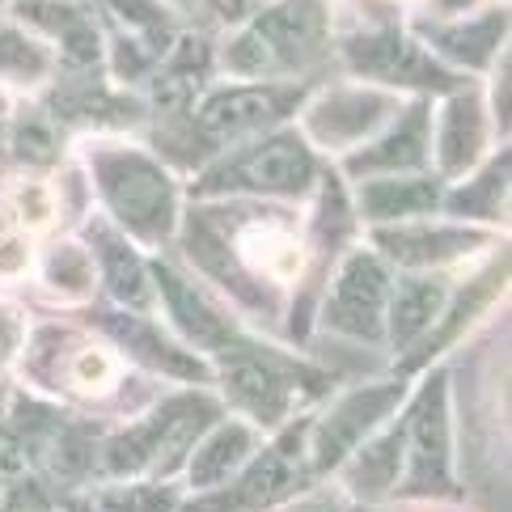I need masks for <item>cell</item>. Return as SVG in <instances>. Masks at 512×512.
I'll return each instance as SVG.
<instances>
[{
  "label": "cell",
  "instance_id": "2",
  "mask_svg": "<svg viewBox=\"0 0 512 512\" xmlns=\"http://www.w3.org/2000/svg\"><path fill=\"white\" fill-rule=\"evenodd\" d=\"M98 187L119 221L144 242H161L174 225V187L166 170L144 153L106 149L94 157Z\"/></svg>",
  "mask_w": 512,
  "mask_h": 512
},
{
  "label": "cell",
  "instance_id": "12",
  "mask_svg": "<svg viewBox=\"0 0 512 512\" xmlns=\"http://www.w3.org/2000/svg\"><path fill=\"white\" fill-rule=\"evenodd\" d=\"M153 276H157L161 297H166V305H170L174 326H178V331L187 335L195 347H212V352H221V347H233V343H237V326L204 297V292L182 280L178 271L153 267Z\"/></svg>",
  "mask_w": 512,
  "mask_h": 512
},
{
  "label": "cell",
  "instance_id": "15",
  "mask_svg": "<svg viewBox=\"0 0 512 512\" xmlns=\"http://www.w3.org/2000/svg\"><path fill=\"white\" fill-rule=\"evenodd\" d=\"M424 144H428V111L424 106H411V115L402 119L386 140H377L373 149H364L360 157H352V170H415L424 161Z\"/></svg>",
  "mask_w": 512,
  "mask_h": 512
},
{
  "label": "cell",
  "instance_id": "19",
  "mask_svg": "<svg viewBox=\"0 0 512 512\" xmlns=\"http://www.w3.org/2000/svg\"><path fill=\"white\" fill-rule=\"evenodd\" d=\"M250 449H254V436H250L246 424H221L204 445L195 449V457H191V479H195V487L225 483L229 474L250 457Z\"/></svg>",
  "mask_w": 512,
  "mask_h": 512
},
{
  "label": "cell",
  "instance_id": "1",
  "mask_svg": "<svg viewBox=\"0 0 512 512\" xmlns=\"http://www.w3.org/2000/svg\"><path fill=\"white\" fill-rule=\"evenodd\" d=\"M326 39V5L322 0H284V5L267 9L242 39L229 47L225 64L246 77H263V72L305 64L322 51Z\"/></svg>",
  "mask_w": 512,
  "mask_h": 512
},
{
  "label": "cell",
  "instance_id": "27",
  "mask_svg": "<svg viewBox=\"0 0 512 512\" xmlns=\"http://www.w3.org/2000/svg\"><path fill=\"white\" fill-rule=\"evenodd\" d=\"M17 157H22V161H30V166H43V161H51V157H56V140H51L47 123L30 119V123H22V127H17Z\"/></svg>",
  "mask_w": 512,
  "mask_h": 512
},
{
  "label": "cell",
  "instance_id": "25",
  "mask_svg": "<svg viewBox=\"0 0 512 512\" xmlns=\"http://www.w3.org/2000/svg\"><path fill=\"white\" fill-rule=\"evenodd\" d=\"M43 68H47V56H43V47L26 39V34H17V30H0V72H9V77H43Z\"/></svg>",
  "mask_w": 512,
  "mask_h": 512
},
{
  "label": "cell",
  "instance_id": "32",
  "mask_svg": "<svg viewBox=\"0 0 512 512\" xmlns=\"http://www.w3.org/2000/svg\"><path fill=\"white\" fill-rule=\"evenodd\" d=\"M432 5L441 9V13H457V9H470L474 0H432Z\"/></svg>",
  "mask_w": 512,
  "mask_h": 512
},
{
  "label": "cell",
  "instance_id": "30",
  "mask_svg": "<svg viewBox=\"0 0 512 512\" xmlns=\"http://www.w3.org/2000/svg\"><path fill=\"white\" fill-rule=\"evenodd\" d=\"M30 267V246L17 242V237H9V242H0V276H22V271Z\"/></svg>",
  "mask_w": 512,
  "mask_h": 512
},
{
  "label": "cell",
  "instance_id": "6",
  "mask_svg": "<svg viewBox=\"0 0 512 512\" xmlns=\"http://www.w3.org/2000/svg\"><path fill=\"white\" fill-rule=\"evenodd\" d=\"M407 449H411V491H445L449 487V415H445V386L441 377L428 381L415 411L407 419Z\"/></svg>",
  "mask_w": 512,
  "mask_h": 512
},
{
  "label": "cell",
  "instance_id": "22",
  "mask_svg": "<svg viewBox=\"0 0 512 512\" xmlns=\"http://www.w3.org/2000/svg\"><path fill=\"white\" fill-rule=\"evenodd\" d=\"M398 470H402V428L386 432L381 441L364 445L360 457L347 466V479H352V491L356 496H386V491L398 483Z\"/></svg>",
  "mask_w": 512,
  "mask_h": 512
},
{
  "label": "cell",
  "instance_id": "17",
  "mask_svg": "<svg viewBox=\"0 0 512 512\" xmlns=\"http://www.w3.org/2000/svg\"><path fill=\"white\" fill-rule=\"evenodd\" d=\"M381 250L398 263H441L453 259V254L470 250L479 237L466 233V229H381L377 233Z\"/></svg>",
  "mask_w": 512,
  "mask_h": 512
},
{
  "label": "cell",
  "instance_id": "29",
  "mask_svg": "<svg viewBox=\"0 0 512 512\" xmlns=\"http://www.w3.org/2000/svg\"><path fill=\"white\" fill-rule=\"evenodd\" d=\"M72 381L85 390H98L111 381V356L98 352V347H85V352L77 356V364H72Z\"/></svg>",
  "mask_w": 512,
  "mask_h": 512
},
{
  "label": "cell",
  "instance_id": "11",
  "mask_svg": "<svg viewBox=\"0 0 512 512\" xmlns=\"http://www.w3.org/2000/svg\"><path fill=\"white\" fill-rule=\"evenodd\" d=\"M297 102L292 89H276V85H250V89H221L204 102L199 111V127L212 140H237L246 132H259V127L276 123L288 106Z\"/></svg>",
  "mask_w": 512,
  "mask_h": 512
},
{
  "label": "cell",
  "instance_id": "13",
  "mask_svg": "<svg viewBox=\"0 0 512 512\" xmlns=\"http://www.w3.org/2000/svg\"><path fill=\"white\" fill-rule=\"evenodd\" d=\"M487 140V123H483V106L474 94H457L441 111V127H436V149H441V170L445 174H462L470 170V161L483 153Z\"/></svg>",
  "mask_w": 512,
  "mask_h": 512
},
{
  "label": "cell",
  "instance_id": "9",
  "mask_svg": "<svg viewBox=\"0 0 512 512\" xmlns=\"http://www.w3.org/2000/svg\"><path fill=\"white\" fill-rule=\"evenodd\" d=\"M301 449H305V436L297 428V432H288L267 457H259V462L242 474V483H237L233 491H225V496H216V500L195 504V512H229V508L276 504L280 496H288V491L301 483Z\"/></svg>",
  "mask_w": 512,
  "mask_h": 512
},
{
  "label": "cell",
  "instance_id": "31",
  "mask_svg": "<svg viewBox=\"0 0 512 512\" xmlns=\"http://www.w3.org/2000/svg\"><path fill=\"white\" fill-rule=\"evenodd\" d=\"M17 347H22V318L13 309H0V364H5Z\"/></svg>",
  "mask_w": 512,
  "mask_h": 512
},
{
  "label": "cell",
  "instance_id": "24",
  "mask_svg": "<svg viewBox=\"0 0 512 512\" xmlns=\"http://www.w3.org/2000/svg\"><path fill=\"white\" fill-rule=\"evenodd\" d=\"M47 284L64 292V297H89V288H94V263H89V254L81 246H56L47 254Z\"/></svg>",
  "mask_w": 512,
  "mask_h": 512
},
{
  "label": "cell",
  "instance_id": "4",
  "mask_svg": "<svg viewBox=\"0 0 512 512\" xmlns=\"http://www.w3.org/2000/svg\"><path fill=\"white\" fill-rule=\"evenodd\" d=\"M212 419V407L208 402H195V398H182V402H170L161 407L149 424H140L136 432L119 436L106 453L115 474H132V470H144V466H170L174 457L191 445L195 428H204Z\"/></svg>",
  "mask_w": 512,
  "mask_h": 512
},
{
  "label": "cell",
  "instance_id": "21",
  "mask_svg": "<svg viewBox=\"0 0 512 512\" xmlns=\"http://www.w3.org/2000/svg\"><path fill=\"white\" fill-rule=\"evenodd\" d=\"M445 309V288L436 280H402L390 305V335L398 347H407L415 335H424L428 326L441 318Z\"/></svg>",
  "mask_w": 512,
  "mask_h": 512
},
{
  "label": "cell",
  "instance_id": "10",
  "mask_svg": "<svg viewBox=\"0 0 512 512\" xmlns=\"http://www.w3.org/2000/svg\"><path fill=\"white\" fill-rule=\"evenodd\" d=\"M390 111H394V102L386 94L339 89V94H326L318 106H309L305 132H309V140L326 144V149H343V144H356L369 136L373 127L386 123Z\"/></svg>",
  "mask_w": 512,
  "mask_h": 512
},
{
  "label": "cell",
  "instance_id": "3",
  "mask_svg": "<svg viewBox=\"0 0 512 512\" xmlns=\"http://www.w3.org/2000/svg\"><path fill=\"white\" fill-rule=\"evenodd\" d=\"M314 182V157L301 136H271L259 149L229 161L225 170L204 178V191H263V195H301Z\"/></svg>",
  "mask_w": 512,
  "mask_h": 512
},
{
  "label": "cell",
  "instance_id": "28",
  "mask_svg": "<svg viewBox=\"0 0 512 512\" xmlns=\"http://www.w3.org/2000/svg\"><path fill=\"white\" fill-rule=\"evenodd\" d=\"M13 204H17V216H22L26 225H47L51 221V212H56V204H51V191L43 187V182H22L13 195Z\"/></svg>",
  "mask_w": 512,
  "mask_h": 512
},
{
  "label": "cell",
  "instance_id": "5",
  "mask_svg": "<svg viewBox=\"0 0 512 512\" xmlns=\"http://www.w3.org/2000/svg\"><path fill=\"white\" fill-rule=\"evenodd\" d=\"M386 292H390L386 267L373 254H352L339 271L331 301H326V326H335V331L352 339H377L381 318H386L381 314L386 309Z\"/></svg>",
  "mask_w": 512,
  "mask_h": 512
},
{
  "label": "cell",
  "instance_id": "23",
  "mask_svg": "<svg viewBox=\"0 0 512 512\" xmlns=\"http://www.w3.org/2000/svg\"><path fill=\"white\" fill-rule=\"evenodd\" d=\"M500 34H504V13H487L483 22H474V26L432 30V43L441 51H449L453 60H462V64H483L491 51H496Z\"/></svg>",
  "mask_w": 512,
  "mask_h": 512
},
{
  "label": "cell",
  "instance_id": "8",
  "mask_svg": "<svg viewBox=\"0 0 512 512\" xmlns=\"http://www.w3.org/2000/svg\"><path fill=\"white\" fill-rule=\"evenodd\" d=\"M347 60H352L356 72L377 81H407V85H449L445 68H436L424 47L402 39L398 30H377V34H360V39L347 43Z\"/></svg>",
  "mask_w": 512,
  "mask_h": 512
},
{
  "label": "cell",
  "instance_id": "7",
  "mask_svg": "<svg viewBox=\"0 0 512 512\" xmlns=\"http://www.w3.org/2000/svg\"><path fill=\"white\" fill-rule=\"evenodd\" d=\"M398 398H402V381H390V386H369V390L347 394L339 407L318 424V436H314V466H318V470H331L335 462H343V457L360 445V436L369 432L381 415H390V407H394Z\"/></svg>",
  "mask_w": 512,
  "mask_h": 512
},
{
  "label": "cell",
  "instance_id": "20",
  "mask_svg": "<svg viewBox=\"0 0 512 512\" xmlns=\"http://www.w3.org/2000/svg\"><path fill=\"white\" fill-rule=\"evenodd\" d=\"M94 237H98V254H102L106 288H111L123 305L144 309V305H149V271H144V263L136 259V250L127 246L123 237H115L106 225H98Z\"/></svg>",
  "mask_w": 512,
  "mask_h": 512
},
{
  "label": "cell",
  "instance_id": "26",
  "mask_svg": "<svg viewBox=\"0 0 512 512\" xmlns=\"http://www.w3.org/2000/svg\"><path fill=\"white\" fill-rule=\"evenodd\" d=\"M504 182H508V157H500L496 166H491L479 182H474V187L457 191V195L449 199V208H453V212H462V216H470L474 208H479V199H491V208H500V204H496V195L504 191Z\"/></svg>",
  "mask_w": 512,
  "mask_h": 512
},
{
  "label": "cell",
  "instance_id": "16",
  "mask_svg": "<svg viewBox=\"0 0 512 512\" xmlns=\"http://www.w3.org/2000/svg\"><path fill=\"white\" fill-rule=\"evenodd\" d=\"M441 204V191L428 178H377L360 191V208L373 221H394V216H419Z\"/></svg>",
  "mask_w": 512,
  "mask_h": 512
},
{
  "label": "cell",
  "instance_id": "14",
  "mask_svg": "<svg viewBox=\"0 0 512 512\" xmlns=\"http://www.w3.org/2000/svg\"><path fill=\"white\" fill-rule=\"evenodd\" d=\"M225 390L237 407L254 411L259 419H280L288 402V381L259 356H237L225 369Z\"/></svg>",
  "mask_w": 512,
  "mask_h": 512
},
{
  "label": "cell",
  "instance_id": "18",
  "mask_svg": "<svg viewBox=\"0 0 512 512\" xmlns=\"http://www.w3.org/2000/svg\"><path fill=\"white\" fill-rule=\"evenodd\" d=\"M106 331H111L132 356H140L144 364H153V369H166L174 377H204V364H195L191 356H182L178 347H170L149 322H140L132 314H111V318H106Z\"/></svg>",
  "mask_w": 512,
  "mask_h": 512
}]
</instances>
